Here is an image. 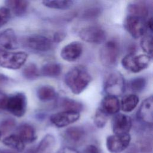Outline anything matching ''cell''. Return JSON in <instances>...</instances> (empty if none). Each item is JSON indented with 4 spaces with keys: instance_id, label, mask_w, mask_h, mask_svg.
<instances>
[{
    "instance_id": "cell-1",
    "label": "cell",
    "mask_w": 153,
    "mask_h": 153,
    "mask_svg": "<svg viewBox=\"0 0 153 153\" xmlns=\"http://www.w3.org/2000/svg\"><path fill=\"white\" fill-rule=\"evenodd\" d=\"M91 80V75L87 69L82 66L72 68L65 76L66 85L75 94L81 93L88 87Z\"/></svg>"
},
{
    "instance_id": "cell-2",
    "label": "cell",
    "mask_w": 153,
    "mask_h": 153,
    "mask_svg": "<svg viewBox=\"0 0 153 153\" xmlns=\"http://www.w3.org/2000/svg\"><path fill=\"white\" fill-rule=\"evenodd\" d=\"M125 88V79L120 72L117 71H112L105 77L103 90L106 95L118 97L123 94Z\"/></svg>"
},
{
    "instance_id": "cell-3",
    "label": "cell",
    "mask_w": 153,
    "mask_h": 153,
    "mask_svg": "<svg viewBox=\"0 0 153 153\" xmlns=\"http://www.w3.org/2000/svg\"><path fill=\"white\" fill-rule=\"evenodd\" d=\"M151 59V56L148 54L137 55L131 53L122 59L121 65L127 71L132 73H138L149 66Z\"/></svg>"
},
{
    "instance_id": "cell-4",
    "label": "cell",
    "mask_w": 153,
    "mask_h": 153,
    "mask_svg": "<svg viewBox=\"0 0 153 153\" xmlns=\"http://www.w3.org/2000/svg\"><path fill=\"white\" fill-rule=\"evenodd\" d=\"M120 56V46L114 40L106 42L100 50L99 57L101 63L106 67L114 66Z\"/></svg>"
},
{
    "instance_id": "cell-5",
    "label": "cell",
    "mask_w": 153,
    "mask_h": 153,
    "mask_svg": "<svg viewBox=\"0 0 153 153\" xmlns=\"http://www.w3.org/2000/svg\"><path fill=\"white\" fill-rule=\"evenodd\" d=\"M27 54L24 51L10 52L0 50V66L10 69H18L26 62Z\"/></svg>"
},
{
    "instance_id": "cell-6",
    "label": "cell",
    "mask_w": 153,
    "mask_h": 153,
    "mask_svg": "<svg viewBox=\"0 0 153 153\" xmlns=\"http://www.w3.org/2000/svg\"><path fill=\"white\" fill-rule=\"evenodd\" d=\"M27 109V99L23 93L8 96L5 110L17 117L23 116Z\"/></svg>"
},
{
    "instance_id": "cell-7",
    "label": "cell",
    "mask_w": 153,
    "mask_h": 153,
    "mask_svg": "<svg viewBox=\"0 0 153 153\" xmlns=\"http://www.w3.org/2000/svg\"><path fill=\"white\" fill-rule=\"evenodd\" d=\"M123 25L124 29L134 39L143 36L147 29L144 19L131 15H128L125 18Z\"/></svg>"
},
{
    "instance_id": "cell-8",
    "label": "cell",
    "mask_w": 153,
    "mask_h": 153,
    "mask_svg": "<svg viewBox=\"0 0 153 153\" xmlns=\"http://www.w3.org/2000/svg\"><path fill=\"white\" fill-rule=\"evenodd\" d=\"M78 34L82 40L91 44H99L103 42L106 38V32L99 26H88L83 27Z\"/></svg>"
},
{
    "instance_id": "cell-9",
    "label": "cell",
    "mask_w": 153,
    "mask_h": 153,
    "mask_svg": "<svg viewBox=\"0 0 153 153\" xmlns=\"http://www.w3.org/2000/svg\"><path fill=\"white\" fill-rule=\"evenodd\" d=\"M24 44L32 50L46 52L51 48L53 42L50 38L45 35L34 34L26 37Z\"/></svg>"
},
{
    "instance_id": "cell-10",
    "label": "cell",
    "mask_w": 153,
    "mask_h": 153,
    "mask_svg": "<svg viewBox=\"0 0 153 153\" xmlns=\"http://www.w3.org/2000/svg\"><path fill=\"white\" fill-rule=\"evenodd\" d=\"M131 136L128 134H113L106 139V147L112 153H120L124 151L129 145Z\"/></svg>"
},
{
    "instance_id": "cell-11",
    "label": "cell",
    "mask_w": 153,
    "mask_h": 153,
    "mask_svg": "<svg viewBox=\"0 0 153 153\" xmlns=\"http://www.w3.org/2000/svg\"><path fill=\"white\" fill-rule=\"evenodd\" d=\"M80 114L78 112L63 111L53 114L50 117V121L57 127H66L79 120Z\"/></svg>"
},
{
    "instance_id": "cell-12",
    "label": "cell",
    "mask_w": 153,
    "mask_h": 153,
    "mask_svg": "<svg viewBox=\"0 0 153 153\" xmlns=\"http://www.w3.org/2000/svg\"><path fill=\"white\" fill-rule=\"evenodd\" d=\"M132 126L131 118L123 114H117L112 121V128L115 134H128Z\"/></svg>"
},
{
    "instance_id": "cell-13",
    "label": "cell",
    "mask_w": 153,
    "mask_h": 153,
    "mask_svg": "<svg viewBox=\"0 0 153 153\" xmlns=\"http://www.w3.org/2000/svg\"><path fill=\"white\" fill-rule=\"evenodd\" d=\"M82 44L78 41H73L64 46L60 51L61 57L68 62L78 59L82 53Z\"/></svg>"
},
{
    "instance_id": "cell-14",
    "label": "cell",
    "mask_w": 153,
    "mask_h": 153,
    "mask_svg": "<svg viewBox=\"0 0 153 153\" xmlns=\"http://www.w3.org/2000/svg\"><path fill=\"white\" fill-rule=\"evenodd\" d=\"M138 118L143 122L152 124L153 120V98L151 96L141 103L137 112Z\"/></svg>"
},
{
    "instance_id": "cell-15",
    "label": "cell",
    "mask_w": 153,
    "mask_h": 153,
    "mask_svg": "<svg viewBox=\"0 0 153 153\" xmlns=\"http://www.w3.org/2000/svg\"><path fill=\"white\" fill-rule=\"evenodd\" d=\"M100 109L108 115L118 114L120 109V102L118 97L106 95L102 100Z\"/></svg>"
},
{
    "instance_id": "cell-16",
    "label": "cell",
    "mask_w": 153,
    "mask_h": 153,
    "mask_svg": "<svg viewBox=\"0 0 153 153\" xmlns=\"http://www.w3.org/2000/svg\"><path fill=\"white\" fill-rule=\"evenodd\" d=\"M0 45L7 50L17 48V38L13 29L8 28L0 33Z\"/></svg>"
},
{
    "instance_id": "cell-17",
    "label": "cell",
    "mask_w": 153,
    "mask_h": 153,
    "mask_svg": "<svg viewBox=\"0 0 153 153\" xmlns=\"http://www.w3.org/2000/svg\"><path fill=\"white\" fill-rule=\"evenodd\" d=\"M85 137V131L80 127H71L68 128L64 133V137L71 144L80 143Z\"/></svg>"
},
{
    "instance_id": "cell-18",
    "label": "cell",
    "mask_w": 153,
    "mask_h": 153,
    "mask_svg": "<svg viewBox=\"0 0 153 153\" xmlns=\"http://www.w3.org/2000/svg\"><path fill=\"white\" fill-rule=\"evenodd\" d=\"M17 134L25 143H31L36 138L34 128L29 124H23L20 125L17 128Z\"/></svg>"
},
{
    "instance_id": "cell-19",
    "label": "cell",
    "mask_w": 153,
    "mask_h": 153,
    "mask_svg": "<svg viewBox=\"0 0 153 153\" xmlns=\"http://www.w3.org/2000/svg\"><path fill=\"white\" fill-rule=\"evenodd\" d=\"M55 143L56 140L54 136L51 134H47L32 153H52Z\"/></svg>"
},
{
    "instance_id": "cell-20",
    "label": "cell",
    "mask_w": 153,
    "mask_h": 153,
    "mask_svg": "<svg viewBox=\"0 0 153 153\" xmlns=\"http://www.w3.org/2000/svg\"><path fill=\"white\" fill-rule=\"evenodd\" d=\"M7 8L17 16L25 14L27 11L29 2L23 0H9L5 1Z\"/></svg>"
},
{
    "instance_id": "cell-21",
    "label": "cell",
    "mask_w": 153,
    "mask_h": 153,
    "mask_svg": "<svg viewBox=\"0 0 153 153\" xmlns=\"http://www.w3.org/2000/svg\"><path fill=\"white\" fill-rule=\"evenodd\" d=\"M127 10L128 15L136 16L145 19L149 14V8L143 2H137L128 4Z\"/></svg>"
},
{
    "instance_id": "cell-22",
    "label": "cell",
    "mask_w": 153,
    "mask_h": 153,
    "mask_svg": "<svg viewBox=\"0 0 153 153\" xmlns=\"http://www.w3.org/2000/svg\"><path fill=\"white\" fill-rule=\"evenodd\" d=\"M62 72V66L57 63L50 62L44 65L39 71L40 75L49 78L59 76Z\"/></svg>"
},
{
    "instance_id": "cell-23",
    "label": "cell",
    "mask_w": 153,
    "mask_h": 153,
    "mask_svg": "<svg viewBox=\"0 0 153 153\" xmlns=\"http://www.w3.org/2000/svg\"><path fill=\"white\" fill-rule=\"evenodd\" d=\"M139 97L135 94L124 96L120 103V108L125 112H130L135 109L139 103Z\"/></svg>"
},
{
    "instance_id": "cell-24",
    "label": "cell",
    "mask_w": 153,
    "mask_h": 153,
    "mask_svg": "<svg viewBox=\"0 0 153 153\" xmlns=\"http://www.w3.org/2000/svg\"><path fill=\"white\" fill-rule=\"evenodd\" d=\"M36 95L39 100L45 102L53 100L56 96V92L50 85H42L38 88Z\"/></svg>"
},
{
    "instance_id": "cell-25",
    "label": "cell",
    "mask_w": 153,
    "mask_h": 153,
    "mask_svg": "<svg viewBox=\"0 0 153 153\" xmlns=\"http://www.w3.org/2000/svg\"><path fill=\"white\" fill-rule=\"evenodd\" d=\"M2 142L7 146L18 151H22L25 148V143L17 134H10L5 137Z\"/></svg>"
},
{
    "instance_id": "cell-26",
    "label": "cell",
    "mask_w": 153,
    "mask_h": 153,
    "mask_svg": "<svg viewBox=\"0 0 153 153\" xmlns=\"http://www.w3.org/2000/svg\"><path fill=\"white\" fill-rule=\"evenodd\" d=\"M60 106L65 111H70L79 112L82 111L83 106L81 103L69 98H63L60 101Z\"/></svg>"
},
{
    "instance_id": "cell-27",
    "label": "cell",
    "mask_w": 153,
    "mask_h": 153,
    "mask_svg": "<svg viewBox=\"0 0 153 153\" xmlns=\"http://www.w3.org/2000/svg\"><path fill=\"white\" fill-rule=\"evenodd\" d=\"M74 1L69 0L62 1H43L42 4L49 8L56 10H66L69 8L73 4Z\"/></svg>"
},
{
    "instance_id": "cell-28",
    "label": "cell",
    "mask_w": 153,
    "mask_h": 153,
    "mask_svg": "<svg viewBox=\"0 0 153 153\" xmlns=\"http://www.w3.org/2000/svg\"><path fill=\"white\" fill-rule=\"evenodd\" d=\"M23 76L28 80H35L37 79L39 75V71L37 66L32 63L27 65L23 70Z\"/></svg>"
},
{
    "instance_id": "cell-29",
    "label": "cell",
    "mask_w": 153,
    "mask_h": 153,
    "mask_svg": "<svg viewBox=\"0 0 153 153\" xmlns=\"http://www.w3.org/2000/svg\"><path fill=\"white\" fill-rule=\"evenodd\" d=\"M146 85V80L143 77H137L132 79L129 82V87L134 93L142 91Z\"/></svg>"
},
{
    "instance_id": "cell-30",
    "label": "cell",
    "mask_w": 153,
    "mask_h": 153,
    "mask_svg": "<svg viewBox=\"0 0 153 153\" xmlns=\"http://www.w3.org/2000/svg\"><path fill=\"white\" fill-rule=\"evenodd\" d=\"M140 47L146 54L151 56L152 54V36L151 34L145 33L142 36Z\"/></svg>"
},
{
    "instance_id": "cell-31",
    "label": "cell",
    "mask_w": 153,
    "mask_h": 153,
    "mask_svg": "<svg viewBox=\"0 0 153 153\" xmlns=\"http://www.w3.org/2000/svg\"><path fill=\"white\" fill-rule=\"evenodd\" d=\"M108 120V115L100 108L97 109L94 116V123L98 128L103 127Z\"/></svg>"
},
{
    "instance_id": "cell-32",
    "label": "cell",
    "mask_w": 153,
    "mask_h": 153,
    "mask_svg": "<svg viewBox=\"0 0 153 153\" xmlns=\"http://www.w3.org/2000/svg\"><path fill=\"white\" fill-rule=\"evenodd\" d=\"M11 12L7 7L0 8V27L5 25L10 20Z\"/></svg>"
},
{
    "instance_id": "cell-33",
    "label": "cell",
    "mask_w": 153,
    "mask_h": 153,
    "mask_svg": "<svg viewBox=\"0 0 153 153\" xmlns=\"http://www.w3.org/2000/svg\"><path fill=\"white\" fill-rule=\"evenodd\" d=\"M100 13V8H90L87 10H85L83 14L84 18H92L96 17Z\"/></svg>"
},
{
    "instance_id": "cell-34",
    "label": "cell",
    "mask_w": 153,
    "mask_h": 153,
    "mask_svg": "<svg viewBox=\"0 0 153 153\" xmlns=\"http://www.w3.org/2000/svg\"><path fill=\"white\" fill-rule=\"evenodd\" d=\"M8 96L0 91V112L5 110Z\"/></svg>"
},
{
    "instance_id": "cell-35",
    "label": "cell",
    "mask_w": 153,
    "mask_h": 153,
    "mask_svg": "<svg viewBox=\"0 0 153 153\" xmlns=\"http://www.w3.org/2000/svg\"><path fill=\"white\" fill-rule=\"evenodd\" d=\"M14 125L15 122L13 120H7L2 123L1 127L3 130L7 131L13 128L14 126Z\"/></svg>"
},
{
    "instance_id": "cell-36",
    "label": "cell",
    "mask_w": 153,
    "mask_h": 153,
    "mask_svg": "<svg viewBox=\"0 0 153 153\" xmlns=\"http://www.w3.org/2000/svg\"><path fill=\"white\" fill-rule=\"evenodd\" d=\"M66 36V33L62 31L56 32L53 35V41L55 42H60L63 41Z\"/></svg>"
},
{
    "instance_id": "cell-37",
    "label": "cell",
    "mask_w": 153,
    "mask_h": 153,
    "mask_svg": "<svg viewBox=\"0 0 153 153\" xmlns=\"http://www.w3.org/2000/svg\"><path fill=\"white\" fill-rule=\"evenodd\" d=\"M84 153H100L99 149L95 145H88L84 150Z\"/></svg>"
},
{
    "instance_id": "cell-38",
    "label": "cell",
    "mask_w": 153,
    "mask_h": 153,
    "mask_svg": "<svg viewBox=\"0 0 153 153\" xmlns=\"http://www.w3.org/2000/svg\"><path fill=\"white\" fill-rule=\"evenodd\" d=\"M0 153H14V152L9 150L4 149V150H0Z\"/></svg>"
},
{
    "instance_id": "cell-39",
    "label": "cell",
    "mask_w": 153,
    "mask_h": 153,
    "mask_svg": "<svg viewBox=\"0 0 153 153\" xmlns=\"http://www.w3.org/2000/svg\"><path fill=\"white\" fill-rule=\"evenodd\" d=\"M1 131H0V138H1Z\"/></svg>"
}]
</instances>
